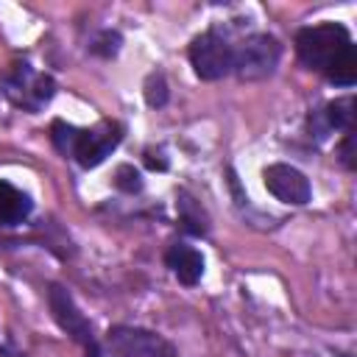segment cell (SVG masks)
Returning <instances> with one entry per match:
<instances>
[{"instance_id":"obj_1","label":"cell","mask_w":357,"mask_h":357,"mask_svg":"<svg viewBox=\"0 0 357 357\" xmlns=\"http://www.w3.org/2000/svg\"><path fill=\"white\" fill-rule=\"evenodd\" d=\"M351 47H354L351 33L340 22H321V25L301 28L296 33V53H298V59L310 70H318L324 75H329V70L337 64V59L343 53H349Z\"/></svg>"},{"instance_id":"obj_2","label":"cell","mask_w":357,"mask_h":357,"mask_svg":"<svg viewBox=\"0 0 357 357\" xmlns=\"http://www.w3.org/2000/svg\"><path fill=\"white\" fill-rule=\"evenodd\" d=\"M279 56L282 45L271 33H251L231 47V73L243 81H262L276 70Z\"/></svg>"},{"instance_id":"obj_3","label":"cell","mask_w":357,"mask_h":357,"mask_svg":"<svg viewBox=\"0 0 357 357\" xmlns=\"http://www.w3.org/2000/svg\"><path fill=\"white\" fill-rule=\"evenodd\" d=\"M47 307L53 312V321L75 340L86 349V357H100V349H98V340L92 335V324L84 318V312L75 307L73 296L61 287V284H50L47 287Z\"/></svg>"},{"instance_id":"obj_4","label":"cell","mask_w":357,"mask_h":357,"mask_svg":"<svg viewBox=\"0 0 357 357\" xmlns=\"http://www.w3.org/2000/svg\"><path fill=\"white\" fill-rule=\"evenodd\" d=\"M190 64L201 81H218L231 73V47L215 31H204L190 45Z\"/></svg>"},{"instance_id":"obj_5","label":"cell","mask_w":357,"mask_h":357,"mask_svg":"<svg viewBox=\"0 0 357 357\" xmlns=\"http://www.w3.org/2000/svg\"><path fill=\"white\" fill-rule=\"evenodd\" d=\"M106 346L114 357H176V349L162 335L137 326H112Z\"/></svg>"},{"instance_id":"obj_6","label":"cell","mask_w":357,"mask_h":357,"mask_svg":"<svg viewBox=\"0 0 357 357\" xmlns=\"http://www.w3.org/2000/svg\"><path fill=\"white\" fill-rule=\"evenodd\" d=\"M123 139V126L114 120H100L92 128H78L75 145H73V159L81 167H98Z\"/></svg>"},{"instance_id":"obj_7","label":"cell","mask_w":357,"mask_h":357,"mask_svg":"<svg viewBox=\"0 0 357 357\" xmlns=\"http://www.w3.org/2000/svg\"><path fill=\"white\" fill-rule=\"evenodd\" d=\"M6 92L8 98L22 106V109H39L42 103H47L56 92V84L50 75H42V73H33L28 64L17 67L14 75L6 78Z\"/></svg>"},{"instance_id":"obj_8","label":"cell","mask_w":357,"mask_h":357,"mask_svg":"<svg viewBox=\"0 0 357 357\" xmlns=\"http://www.w3.org/2000/svg\"><path fill=\"white\" fill-rule=\"evenodd\" d=\"M262 181L268 187V192L284 204H293V206H301L310 201V181L307 176L293 167V165H284V162H276V165H268L262 170Z\"/></svg>"},{"instance_id":"obj_9","label":"cell","mask_w":357,"mask_h":357,"mask_svg":"<svg viewBox=\"0 0 357 357\" xmlns=\"http://www.w3.org/2000/svg\"><path fill=\"white\" fill-rule=\"evenodd\" d=\"M165 262L181 284H195L204 276V257L192 245H184V243L170 245L165 254Z\"/></svg>"},{"instance_id":"obj_10","label":"cell","mask_w":357,"mask_h":357,"mask_svg":"<svg viewBox=\"0 0 357 357\" xmlns=\"http://www.w3.org/2000/svg\"><path fill=\"white\" fill-rule=\"evenodd\" d=\"M31 198L8 181H0V226H17L31 215Z\"/></svg>"},{"instance_id":"obj_11","label":"cell","mask_w":357,"mask_h":357,"mask_svg":"<svg viewBox=\"0 0 357 357\" xmlns=\"http://www.w3.org/2000/svg\"><path fill=\"white\" fill-rule=\"evenodd\" d=\"M324 128L326 131H351L354 128V98H337L324 106Z\"/></svg>"},{"instance_id":"obj_12","label":"cell","mask_w":357,"mask_h":357,"mask_svg":"<svg viewBox=\"0 0 357 357\" xmlns=\"http://www.w3.org/2000/svg\"><path fill=\"white\" fill-rule=\"evenodd\" d=\"M178 215H181V223H184V229L190 234H206V215L184 192H178Z\"/></svg>"},{"instance_id":"obj_13","label":"cell","mask_w":357,"mask_h":357,"mask_svg":"<svg viewBox=\"0 0 357 357\" xmlns=\"http://www.w3.org/2000/svg\"><path fill=\"white\" fill-rule=\"evenodd\" d=\"M167 81H165V75L162 73H151L148 78H145V103L151 106V109H162L165 103H167Z\"/></svg>"},{"instance_id":"obj_14","label":"cell","mask_w":357,"mask_h":357,"mask_svg":"<svg viewBox=\"0 0 357 357\" xmlns=\"http://www.w3.org/2000/svg\"><path fill=\"white\" fill-rule=\"evenodd\" d=\"M50 137H53V145L64 153V156H73V145H75V137H78V128L64 123V120H56L50 126Z\"/></svg>"},{"instance_id":"obj_15","label":"cell","mask_w":357,"mask_h":357,"mask_svg":"<svg viewBox=\"0 0 357 357\" xmlns=\"http://www.w3.org/2000/svg\"><path fill=\"white\" fill-rule=\"evenodd\" d=\"M114 187L123 190V192H139L142 190L139 170H134V165H120L114 170Z\"/></svg>"},{"instance_id":"obj_16","label":"cell","mask_w":357,"mask_h":357,"mask_svg":"<svg viewBox=\"0 0 357 357\" xmlns=\"http://www.w3.org/2000/svg\"><path fill=\"white\" fill-rule=\"evenodd\" d=\"M117 50H120V33H117V31H103V33L92 42V53H98V56H103V59H112Z\"/></svg>"},{"instance_id":"obj_17","label":"cell","mask_w":357,"mask_h":357,"mask_svg":"<svg viewBox=\"0 0 357 357\" xmlns=\"http://www.w3.org/2000/svg\"><path fill=\"white\" fill-rule=\"evenodd\" d=\"M337 156H340L343 167H349V170L357 167V159H354V131H346V137H343V142L337 148Z\"/></svg>"},{"instance_id":"obj_18","label":"cell","mask_w":357,"mask_h":357,"mask_svg":"<svg viewBox=\"0 0 357 357\" xmlns=\"http://www.w3.org/2000/svg\"><path fill=\"white\" fill-rule=\"evenodd\" d=\"M145 165H148L151 170H165V167H167V159H162V153L145 151Z\"/></svg>"}]
</instances>
